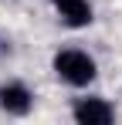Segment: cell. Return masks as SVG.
<instances>
[{"label":"cell","instance_id":"1","mask_svg":"<svg viewBox=\"0 0 122 125\" xmlns=\"http://www.w3.org/2000/svg\"><path fill=\"white\" fill-rule=\"evenodd\" d=\"M54 71H58L61 81L75 84V88H81V84H92L95 81V61L85 54V51H78V47H68V51H58L54 54Z\"/></svg>","mask_w":122,"mask_h":125},{"label":"cell","instance_id":"2","mask_svg":"<svg viewBox=\"0 0 122 125\" xmlns=\"http://www.w3.org/2000/svg\"><path fill=\"white\" fill-rule=\"evenodd\" d=\"M31 105H34V95H31L20 81L0 84V108H3L7 115H27Z\"/></svg>","mask_w":122,"mask_h":125},{"label":"cell","instance_id":"3","mask_svg":"<svg viewBox=\"0 0 122 125\" xmlns=\"http://www.w3.org/2000/svg\"><path fill=\"white\" fill-rule=\"evenodd\" d=\"M75 118L81 125H109L115 118V112H112V105L102 102V98H81L75 105Z\"/></svg>","mask_w":122,"mask_h":125},{"label":"cell","instance_id":"4","mask_svg":"<svg viewBox=\"0 0 122 125\" xmlns=\"http://www.w3.org/2000/svg\"><path fill=\"white\" fill-rule=\"evenodd\" d=\"M54 7H58L61 21L68 24V27H85V24H92V3L88 0H51Z\"/></svg>","mask_w":122,"mask_h":125}]
</instances>
